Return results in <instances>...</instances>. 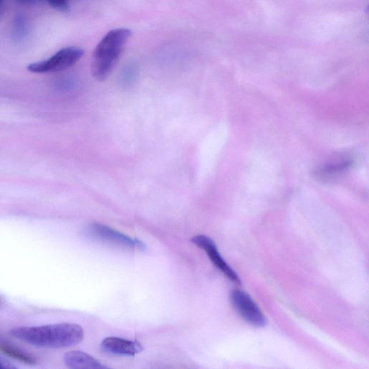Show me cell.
<instances>
[{
	"mask_svg": "<svg viewBox=\"0 0 369 369\" xmlns=\"http://www.w3.org/2000/svg\"><path fill=\"white\" fill-rule=\"evenodd\" d=\"M3 0H0V5H1Z\"/></svg>",
	"mask_w": 369,
	"mask_h": 369,
	"instance_id": "9a60e30c",
	"label": "cell"
},
{
	"mask_svg": "<svg viewBox=\"0 0 369 369\" xmlns=\"http://www.w3.org/2000/svg\"><path fill=\"white\" fill-rule=\"evenodd\" d=\"M63 362L68 368L74 369H105L107 368L97 359L80 350L66 352L63 356Z\"/></svg>",
	"mask_w": 369,
	"mask_h": 369,
	"instance_id": "ba28073f",
	"label": "cell"
},
{
	"mask_svg": "<svg viewBox=\"0 0 369 369\" xmlns=\"http://www.w3.org/2000/svg\"><path fill=\"white\" fill-rule=\"evenodd\" d=\"M43 0H17V2L19 4L23 5V6H32V5H36L37 3H39L42 2Z\"/></svg>",
	"mask_w": 369,
	"mask_h": 369,
	"instance_id": "5bb4252c",
	"label": "cell"
},
{
	"mask_svg": "<svg viewBox=\"0 0 369 369\" xmlns=\"http://www.w3.org/2000/svg\"><path fill=\"white\" fill-rule=\"evenodd\" d=\"M137 75V68L134 63L126 66L121 74V80L123 85H131Z\"/></svg>",
	"mask_w": 369,
	"mask_h": 369,
	"instance_id": "30bf717a",
	"label": "cell"
},
{
	"mask_svg": "<svg viewBox=\"0 0 369 369\" xmlns=\"http://www.w3.org/2000/svg\"><path fill=\"white\" fill-rule=\"evenodd\" d=\"M84 54V50L80 48H64L50 59L32 63L27 68L28 71L38 74L61 72L74 66Z\"/></svg>",
	"mask_w": 369,
	"mask_h": 369,
	"instance_id": "3957f363",
	"label": "cell"
},
{
	"mask_svg": "<svg viewBox=\"0 0 369 369\" xmlns=\"http://www.w3.org/2000/svg\"><path fill=\"white\" fill-rule=\"evenodd\" d=\"M101 347L108 354L128 357H134L143 350L142 345L139 343L117 337H108L105 339Z\"/></svg>",
	"mask_w": 369,
	"mask_h": 369,
	"instance_id": "52a82bcc",
	"label": "cell"
},
{
	"mask_svg": "<svg viewBox=\"0 0 369 369\" xmlns=\"http://www.w3.org/2000/svg\"><path fill=\"white\" fill-rule=\"evenodd\" d=\"M10 334L28 345L49 349L74 346L84 339L83 328L73 323L17 327L11 329Z\"/></svg>",
	"mask_w": 369,
	"mask_h": 369,
	"instance_id": "6da1fadb",
	"label": "cell"
},
{
	"mask_svg": "<svg viewBox=\"0 0 369 369\" xmlns=\"http://www.w3.org/2000/svg\"><path fill=\"white\" fill-rule=\"evenodd\" d=\"M191 242L205 250L212 262L224 275L235 283L240 284V279L236 272L223 261L213 240L205 235H197L191 239Z\"/></svg>",
	"mask_w": 369,
	"mask_h": 369,
	"instance_id": "8992f818",
	"label": "cell"
},
{
	"mask_svg": "<svg viewBox=\"0 0 369 369\" xmlns=\"http://www.w3.org/2000/svg\"><path fill=\"white\" fill-rule=\"evenodd\" d=\"M27 30L26 20L23 16L18 15L14 23L13 36L16 39H22L26 35Z\"/></svg>",
	"mask_w": 369,
	"mask_h": 369,
	"instance_id": "8fae6325",
	"label": "cell"
},
{
	"mask_svg": "<svg viewBox=\"0 0 369 369\" xmlns=\"http://www.w3.org/2000/svg\"><path fill=\"white\" fill-rule=\"evenodd\" d=\"M15 366H13L8 360L0 358V369H13Z\"/></svg>",
	"mask_w": 369,
	"mask_h": 369,
	"instance_id": "4fadbf2b",
	"label": "cell"
},
{
	"mask_svg": "<svg viewBox=\"0 0 369 369\" xmlns=\"http://www.w3.org/2000/svg\"><path fill=\"white\" fill-rule=\"evenodd\" d=\"M230 299L237 312L249 324L257 328H262L266 325V317L247 293L235 290L232 292Z\"/></svg>",
	"mask_w": 369,
	"mask_h": 369,
	"instance_id": "5b68a950",
	"label": "cell"
},
{
	"mask_svg": "<svg viewBox=\"0 0 369 369\" xmlns=\"http://www.w3.org/2000/svg\"><path fill=\"white\" fill-rule=\"evenodd\" d=\"M0 304H1V300H0Z\"/></svg>",
	"mask_w": 369,
	"mask_h": 369,
	"instance_id": "2e32d148",
	"label": "cell"
},
{
	"mask_svg": "<svg viewBox=\"0 0 369 369\" xmlns=\"http://www.w3.org/2000/svg\"><path fill=\"white\" fill-rule=\"evenodd\" d=\"M48 3L54 9L66 10L68 8V0H46Z\"/></svg>",
	"mask_w": 369,
	"mask_h": 369,
	"instance_id": "7c38bea8",
	"label": "cell"
},
{
	"mask_svg": "<svg viewBox=\"0 0 369 369\" xmlns=\"http://www.w3.org/2000/svg\"><path fill=\"white\" fill-rule=\"evenodd\" d=\"M0 351H2L6 355L26 364L33 365L37 363L36 359L25 351L6 343L0 342Z\"/></svg>",
	"mask_w": 369,
	"mask_h": 369,
	"instance_id": "9c48e42d",
	"label": "cell"
},
{
	"mask_svg": "<svg viewBox=\"0 0 369 369\" xmlns=\"http://www.w3.org/2000/svg\"><path fill=\"white\" fill-rule=\"evenodd\" d=\"M88 235L100 241L113 244L124 248L144 250L146 246L137 239L128 237L119 231L101 223H92L87 230Z\"/></svg>",
	"mask_w": 369,
	"mask_h": 369,
	"instance_id": "277c9868",
	"label": "cell"
},
{
	"mask_svg": "<svg viewBox=\"0 0 369 369\" xmlns=\"http://www.w3.org/2000/svg\"><path fill=\"white\" fill-rule=\"evenodd\" d=\"M131 36L132 31L127 28L112 30L96 46L91 63L92 74L95 79L102 82L109 77Z\"/></svg>",
	"mask_w": 369,
	"mask_h": 369,
	"instance_id": "7a4b0ae2",
	"label": "cell"
}]
</instances>
